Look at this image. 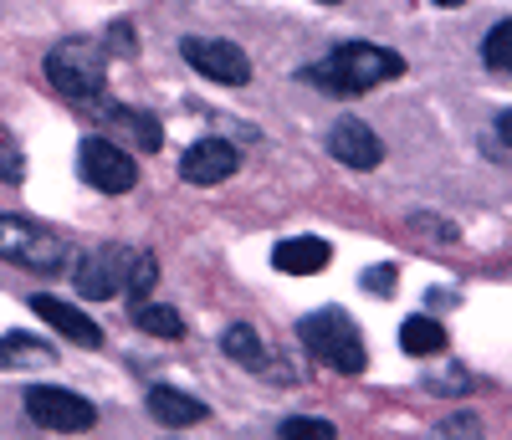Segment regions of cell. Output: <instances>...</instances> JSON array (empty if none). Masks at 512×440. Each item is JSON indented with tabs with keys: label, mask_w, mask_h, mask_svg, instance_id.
I'll return each mask as SVG.
<instances>
[{
	"label": "cell",
	"mask_w": 512,
	"mask_h": 440,
	"mask_svg": "<svg viewBox=\"0 0 512 440\" xmlns=\"http://www.w3.org/2000/svg\"><path fill=\"white\" fill-rule=\"evenodd\" d=\"M328 241H318V236H292V241H282L277 251H272V267L277 272H287V277H313V272H323L328 267Z\"/></svg>",
	"instance_id": "12"
},
{
	"label": "cell",
	"mask_w": 512,
	"mask_h": 440,
	"mask_svg": "<svg viewBox=\"0 0 512 440\" xmlns=\"http://www.w3.org/2000/svg\"><path fill=\"white\" fill-rule=\"evenodd\" d=\"M436 6H466V0H436Z\"/></svg>",
	"instance_id": "25"
},
{
	"label": "cell",
	"mask_w": 512,
	"mask_h": 440,
	"mask_svg": "<svg viewBox=\"0 0 512 440\" xmlns=\"http://www.w3.org/2000/svg\"><path fill=\"white\" fill-rule=\"evenodd\" d=\"M26 415L41 425V430H57V435H82L98 425V410L93 400L62 389V384H31L26 389Z\"/></svg>",
	"instance_id": "5"
},
{
	"label": "cell",
	"mask_w": 512,
	"mask_h": 440,
	"mask_svg": "<svg viewBox=\"0 0 512 440\" xmlns=\"http://www.w3.org/2000/svg\"><path fill=\"white\" fill-rule=\"evenodd\" d=\"M221 348L231 359H241V364H262L267 359V348H262V338H256V328H246V323H236V328H226V338H221Z\"/></svg>",
	"instance_id": "18"
},
{
	"label": "cell",
	"mask_w": 512,
	"mask_h": 440,
	"mask_svg": "<svg viewBox=\"0 0 512 440\" xmlns=\"http://www.w3.org/2000/svg\"><path fill=\"white\" fill-rule=\"evenodd\" d=\"M328 154L338 164H349V169H379L384 144H379V134H374L364 118H338L328 128Z\"/></svg>",
	"instance_id": "9"
},
{
	"label": "cell",
	"mask_w": 512,
	"mask_h": 440,
	"mask_svg": "<svg viewBox=\"0 0 512 440\" xmlns=\"http://www.w3.org/2000/svg\"><path fill=\"white\" fill-rule=\"evenodd\" d=\"M297 338H303V348L318 364H328L338 374H364V364H369L364 338H359V328L344 307H318V313H308L297 323Z\"/></svg>",
	"instance_id": "2"
},
{
	"label": "cell",
	"mask_w": 512,
	"mask_h": 440,
	"mask_svg": "<svg viewBox=\"0 0 512 440\" xmlns=\"http://www.w3.org/2000/svg\"><path fill=\"white\" fill-rule=\"evenodd\" d=\"M425 440H482V420L466 415V410H456V415H446Z\"/></svg>",
	"instance_id": "20"
},
{
	"label": "cell",
	"mask_w": 512,
	"mask_h": 440,
	"mask_svg": "<svg viewBox=\"0 0 512 440\" xmlns=\"http://www.w3.org/2000/svg\"><path fill=\"white\" fill-rule=\"evenodd\" d=\"M149 415H154L159 425L185 430V425H200V420H205V405L195 400V394H180V389L159 384V389H149Z\"/></svg>",
	"instance_id": "13"
},
{
	"label": "cell",
	"mask_w": 512,
	"mask_h": 440,
	"mask_svg": "<svg viewBox=\"0 0 512 440\" xmlns=\"http://www.w3.org/2000/svg\"><path fill=\"white\" fill-rule=\"evenodd\" d=\"M0 256L36 277H57L67 267V241L26 215H0Z\"/></svg>",
	"instance_id": "4"
},
{
	"label": "cell",
	"mask_w": 512,
	"mask_h": 440,
	"mask_svg": "<svg viewBox=\"0 0 512 440\" xmlns=\"http://www.w3.org/2000/svg\"><path fill=\"white\" fill-rule=\"evenodd\" d=\"M405 72V57L390 52V47H374V41H344L338 52H328L323 62L303 67V82L323 87V93H344V98H359L369 87L390 82Z\"/></svg>",
	"instance_id": "1"
},
{
	"label": "cell",
	"mask_w": 512,
	"mask_h": 440,
	"mask_svg": "<svg viewBox=\"0 0 512 440\" xmlns=\"http://www.w3.org/2000/svg\"><path fill=\"white\" fill-rule=\"evenodd\" d=\"M108 118H118V123L128 128V134H139V144H144V149H159V139H164V134H159V123H154L149 113H128V108H108Z\"/></svg>",
	"instance_id": "22"
},
{
	"label": "cell",
	"mask_w": 512,
	"mask_h": 440,
	"mask_svg": "<svg viewBox=\"0 0 512 440\" xmlns=\"http://www.w3.org/2000/svg\"><path fill=\"white\" fill-rule=\"evenodd\" d=\"M134 323L154 338H185V323L175 307H159V302H134Z\"/></svg>",
	"instance_id": "16"
},
{
	"label": "cell",
	"mask_w": 512,
	"mask_h": 440,
	"mask_svg": "<svg viewBox=\"0 0 512 440\" xmlns=\"http://www.w3.org/2000/svg\"><path fill=\"white\" fill-rule=\"evenodd\" d=\"M400 348L405 354H441L446 348V328L436 323V318H405V328H400Z\"/></svg>",
	"instance_id": "15"
},
{
	"label": "cell",
	"mask_w": 512,
	"mask_h": 440,
	"mask_svg": "<svg viewBox=\"0 0 512 440\" xmlns=\"http://www.w3.org/2000/svg\"><path fill=\"white\" fill-rule=\"evenodd\" d=\"M323 6H344V0H323Z\"/></svg>",
	"instance_id": "26"
},
{
	"label": "cell",
	"mask_w": 512,
	"mask_h": 440,
	"mask_svg": "<svg viewBox=\"0 0 512 440\" xmlns=\"http://www.w3.org/2000/svg\"><path fill=\"white\" fill-rule=\"evenodd\" d=\"M21 174H26V164H21V149L0 139V180H6V185H21Z\"/></svg>",
	"instance_id": "23"
},
{
	"label": "cell",
	"mask_w": 512,
	"mask_h": 440,
	"mask_svg": "<svg viewBox=\"0 0 512 440\" xmlns=\"http://www.w3.org/2000/svg\"><path fill=\"white\" fill-rule=\"evenodd\" d=\"M482 62H487L492 72H512V21H507V16L487 31V41H482Z\"/></svg>",
	"instance_id": "19"
},
{
	"label": "cell",
	"mask_w": 512,
	"mask_h": 440,
	"mask_svg": "<svg viewBox=\"0 0 512 440\" xmlns=\"http://www.w3.org/2000/svg\"><path fill=\"white\" fill-rule=\"evenodd\" d=\"M77 159H82V180H88L93 190H103V195H123V190L139 185L134 154H123V149L108 144V139H82Z\"/></svg>",
	"instance_id": "7"
},
{
	"label": "cell",
	"mask_w": 512,
	"mask_h": 440,
	"mask_svg": "<svg viewBox=\"0 0 512 440\" xmlns=\"http://www.w3.org/2000/svg\"><path fill=\"white\" fill-rule=\"evenodd\" d=\"M154 282H159V261H154V251H134V261H128V277H123V287H128V307L144 302V297L154 292Z\"/></svg>",
	"instance_id": "17"
},
{
	"label": "cell",
	"mask_w": 512,
	"mask_h": 440,
	"mask_svg": "<svg viewBox=\"0 0 512 440\" xmlns=\"http://www.w3.org/2000/svg\"><path fill=\"white\" fill-rule=\"evenodd\" d=\"M277 440H338V430H333L328 420H308V415H292V420H282Z\"/></svg>",
	"instance_id": "21"
},
{
	"label": "cell",
	"mask_w": 512,
	"mask_h": 440,
	"mask_svg": "<svg viewBox=\"0 0 512 440\" xmlns=\"http://www.w3.org/2000/svg\"><path fill=\"white\" fill-rule=\"evenodd\" d=\"M0 369H57V348L52 343H41L31 333H11V338H0Z\"/></svg>",
	"instance_id": "14"
},
{
	"label": "cell",
	"mask_w": 512,
	"mask_h": 440,
	"mask_svg": "<svg viewBox=\"0 0 512 440\" xmlns=\"http://www.w3.org/2000/svg\"><path fill=\"white\" fill-rule=\"evenodd\" d=\"M364 287L379 292V297H390L395 292V267H379V272H364Z\"/></svg>",
	"instance_id": "24"
},
{
	"label": "cell",
	"mask_w": 512,
	"mask_h": 440,
	"mask_svg": "<svg viewBox=\"0 0 512 440\" xmlns=\"http://www.w3.org/2000/svg\"><path fill=\"white\" fill-rule=\"evenodd\" d=\"M236 164H241V154L226 139H200V144L185 149L180 174H185V185H221L236 174Z\"/></svg>",
	"instance_id": "10"
},
{
	"label": "cell",
	"mask_w": 512,
	"mask_h": 440,
	"mask_svg": "<svg viewBox=\"0 0 512 440\" xmlns=\"http://www.w3.org/2000/svg\"><path fill=\"white\" fill-rule=\"evenodd\" d=\"M31 313L41 318V323H52L67 343H77V348H103V328L88 318V313H77L72 302H62V297H31Z\"/></svg>",
	"instance_id": "11"
},
{
	"label": "cell",
	"mask_w": 512,
	"mask_h": 440,
	"mask_svg": "<svg viewBox=\"0 0 512 440\" xmlns=\"http://www.w3.org/2000/svg\"><path fill=\"white\" fill-rule=\"evenodd\" d=\"M180 57L210 77V82H221V87H246L251 82V57L236 47V41H221V36H185L180 41Z\"/></svg>",
	"instance_id": "6"
},
{
	"label": "cell",
	"mask_w": 512,
	"mask_h": 440,
	"mask_svg": "<svg viewBox=\"0 0 512 440\" xmlns=\"http://www.w3.org/2000/svg\"><path fill=\"white\" fill-rule=\"evenodd\" d=\"M47 82L72 103L103 98V82H108L103 41H57V47L47 52Z\"/></svg>",
	"instance_id": "3"
},
{
	"label": "cell",
	"mask_w": 512,
	"mask_h": 440,
	"mask_svg": "<svg viewBox=\"0 0 512 440\" xmlns=\"http://www.w3.org/2000/svg\"><path fill=\"white\" fill-rule=\"evenodd\" d=\"M128 261H134V246H93L88 256H82V267H77V292L82 297H93V302H108L123 292V277H128Z\"/></svg>",
	"instance_id": "8"
}]
</instances>
